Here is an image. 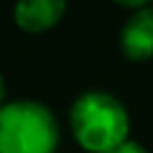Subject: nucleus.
Listing matches in <instances>:
<instances>
[{"label":"nucleus","mask_w":153,"mask_h":153,"mask_svg":"<svg viewBox=\"0 0 153 153\" xmlns=\"http://www.w3.org/2000/svg\"><path fill=\"white\" fill-rule=\"evenodd\" d=\"M69 124L76 143L86 153H110L129 139V115L124 105L103 91L79 96L69 110Z\"/></svg>","instance_id":"1"},{"label":"nucleus","mask_w":153,"mask_h":153,"mask_svg":"<svg viewBox=\"0 0 153 153\" xmlns=\"http://www.w3.org/2000/svg\"><path fill=\"white\" fill-rule=\"evenodd\" d=\"M60 129L53 112L36 100L0 105V153H55Z\"/></svg>","instance_id":"2"},{"label":"nucleus","mask_w":153,"mask_h":153,"mask_svg":"<svg viewBox=\"0 0 153 153\" xmlns=\"http://www.w3.org/2000/svg\"><path fill=\"white\" fill-rule=\"evenodd\" d=\"M120 48L129 60H148L153 57V7L134 10V14L124 22L120 33Z\"/></svg>","instance_id":"3"},{"label":"nucleus","mask_w":153,"mask_h":153,"mask_svg":"<svg viewBox=\"0 0 153 153\" xmlns=\"http://www.w3.org/2000/svg\"><path fill=\"white\" fill-rule=\"evenodd\" d=\"M67 10V0H17L14 22L26 33H43L53 29Z\"/></svg>","instance_id":"4"},{"label":"nucleus","mask_w":153,"mask_h":153,"mask_svg":"<svg viewBox=\"0 0 153 153\" xmlns=\"http://www.w3.org/2000/svg\"><path fill=\"white\" fill-rule=\"evenodd\" d=\"M110 153H146V148L141 146V143H136V141H131V139H124L117 148H112Z\"/></svg>","instance_id":"5"},{"label":"nucleus","mask_w":153,"mask_h":153,"mask_svg":"<svg viewBox=\"0 0 153 153\" xmlns=\"http://www.w3.org/2000/svg\"><path fill=\"white\" fill-rule=\"evenodd\" d=\"M112 2H117L122 7H129V10H141V7H148L153 0H112Z\"/></svg>","instance_id":"6"},{"label":"nucleus","mask_w":153,"mask_h":153,"mask_svg":"<svg viewBox=\"0 0 153 153\" xmlns=\"http://www.w3.org/2000/svg\"><path fill=\"white\" fill-rule=\"evenodd\" d=\"M2 100H5V81L0 76V105H2Z\"/></svg>","instance_id":"7"}]
</instances>
